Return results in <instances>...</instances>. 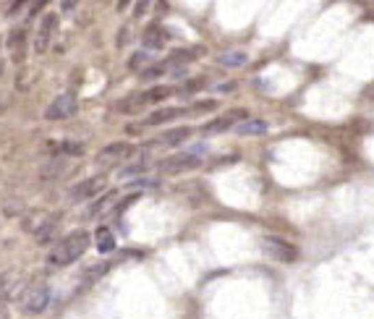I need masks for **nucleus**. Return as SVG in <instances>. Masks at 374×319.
Masks as SVG:
<instances>
[{"label":"nucleus","instance_id":"nucleus-1","mask_svg":"<svg viewBox=\"0 0 374 319\" xmlns=\"http://www.w3.org/2000/svg\"><path fill=\"white\" fill-rule=\"evenodd\" d=\"M90 238L92 235L87 231L68 233L58 246L50 251V264H55V267H66V264H74L76 259H81V257L87 254V248H90Z\"/></svg>","mask_w":374,"mask_h":319},{"label":"nucleus","instance_id":"nucleus-2","mask_svg":"<svg viewBox=\"0 0 374 319\" xmlns=\"http://www.w3.org/2000/svg\"><path fill=\"white\" fill-rule=\"evenodd\" d=\"M50 298H53V290L47 285H34L29 288L24 296H21V311L24 314H42L47 306H50Z\"/></svg>","mask_w":374,"mask_h":319},{"label":"nucleus","instance_id":"nucleus-3","mask_svg":"<svg viewBox=\"0 0 374 319\" xmlns=\"http://www.w3.org/2000/svg\"><path fill=\"white\" fill-rule=\"evenodd\" d=\"M79 110V100H76L74 92H63L55 100L47 105L45 118L47 120H66V118H74Z\"/></svg>","mask_w":374,"mask_h":319},{"label":"nucleus","instance_id":"nucleus-4","mask_svg":"<svg viewBox=\"0 0 374 319\" xmlns=\"http://www.w3.org/2000/svg\"><path fill=\"white\" fill-rule=\"evenodd\" d=\"M134 144H129V142H116V144H107L100 155H97V165L100 168H116L120 162H126V160L134 157Z\"/></svg>","mask_w":374,"mask_h":319},{"label":"nucleus","instance_id":"nucleus-5","mask_svg":"<svg viewBox=\"0 0 374 319\" xmlns=\"http://www.w3.org/2000/svg\"><path fill=\"white\" fill-rule=\"evenodd\" d=\"M107 186V175L100 173V175H92L87 181H81V183H76L74 189H71V202L79 204V202H90L94 199L97 194H103Z\"/></svg>","mask_w":374,"mask_h":319},{"label":"nucleus","instance_id":"nucleus-6","mask_svg":"<svg viewBox=\"0 0 374 319\" xmlns=\"http://www.w3.org/2000/svg\"><path fill=\"white\" fill-rule=\"evenodd\" d=\"M199 162H202V157H196L191 152H178V155L165 157L157 168H160L163 173H189V170L199 168Z\"/></svg>","mask_w":374,"mask_h":319},{"label":"nucleus","instance_id":"nucleus-7","mask_svg":"<svg viewBox=\"0 0 374 319\" xmlns=\"http://www.w3.org/2000/svg\"><path fill=\"white\" fill-rule=\"evenodd\" d=\"M55 29H58V16L55 14H45L42 21H40V29H37V37H34V53H45L53 37H55Z\"/></svg>","mask_w":374,"mask_h":319},{"label":"nucleus","instance_id":"nucleus-8","mask_svg":"<svg viewBox=\"0 0 374 319\" xmlns=\"http://www.w3.org/2000/svg\"><path fill=\"white\" fill-rule=\"evenodd\" d=\"M262 248H265V254L272 257V259L278 261H296L299 257V251L291 246V244H285L280 238H275V235H267L265 241H262Z\"/></svg>","mask_w":374,"mask_h":319},{"label":"nucleus","instance_id":"nucleus-9","mask_svg":"<svg viewBox=\"0 0 374 319\" xmlns=\"http://www.w3.org/2000/svg\"><path fill=\"white\" fill-rule=\"evenodd\" d=\"M24 285V277L18 270H5L0 275V301H8V298H16L18 290Z\"/></svg>","mask_w":374,"mask_h":319},{"label":"nucleus","instance_id":"nucleus-10","mask_svg":"<svg viewBox=\"0 0 374 319\" xmlns=\"http://www.w3.org/2000/svg\"><path fill=\"white\" fill-rule=\"evenodd\" d=\"M8 55L14 63H24L27 58V29H14L8 34Z\"/></svg>","mask_w":374,"mask_h":319},{"label":"nucleus","instance_id":"nucleus-11","mask_svg":"<svg viewBox=\"0 0 374 319\" xmlns=\"http://www.w3.org/2000/svg\"><path fill=\"white\" fill-rule=\"evenodd\" d=\"M189 136H191V129L181 126V129H173V131H165V133H160V136L152 142V146H176V144H181V142H186Z\"/></svg>","mask_w":374,"mask_h":319},{"label":"nucleus","instance_id":"nucleus-12","mask_svg":"<svg viewBox=\"0 0 374 319\" xmlns=\"http://www.w3.org/2000/svg\"><path fill=\"white\" fill-rule=\"evenodd\" d=\"M58 228H60V215H58V212L45 215L42 225L37 228V244H47V241H53V235L58 233Z\"/></svg>","mask_w":374,"mask_h":319},{"label":"nucleus","instance_id":"nucleus-13","mask_svg":"<svg viewBox=\"0 0 374 319\" xmlns=\"http://www.w3.org/2000/svg\"><path fill=\"white\" fill-rule=\"evenodd\" d=\"M183 113H186L183 107H163V110H155L144 123H147V126H163V123H170V120L181 118Z\"/></svg>","mask_w":374,"mask_h":319},{"label":"nucleus","instance_id":"nucleus-14","mask_svg":"<svg viewBox=\"0 0 374 319\" xmlns=\"http://www.w3.org/2000/svg\"><path fill=\"white\" fill-rule=\"evenodd\" d=\"M236 118H243V110H233L230 116L217 118V120H210V123L204 126V133H223V131L233 129V120H236Z\"/></svg>","mask_w":374,"mask_h":319},{"label":"nucleus","instance_id":"nucleus-15","mask_svg":"<svg viewBox=\"0 0 374 319\" xmlns=\"http://www.w3.org/2000/svg\"><path fill=\"white\" fill-rule=\"evenodd\" d=\"M116 199H118V191H107L100 202H94L90 209H87V218H100L103 212H107V209L113 207V202H116Z\"/></svg>","mask_w":374,"mask_h":319},{"label":"nucleus","instance_id":"nucleus-16","mask_svg":"<svg viewBox=\"0 0 374 319\" xmlns=\"http://www.w3.org/2000/svg\"><path fill=\"white\" fill-rule=\"evenodd\" d=\"M94 241H97V251L100 254H113L116 251V235L107 231V228H100L97 235H94Z\"/></svg>","mask_w":374,"mask_h":319},{"label":"nucleus","instance_id":"nucleus-17","mask_svg":"<svg viewBox=\"0 0 374 319\" xmlns=\"http://www.w3.org/2000/svg\"><path fill=\"white\" fill-rule=\"evenodd\" d=\"M267 131V123L265 120H246V123H239L236 126V133L239 136H262Z\"/></svg>","mask_w":374,"mask_h":319},{"label":"nucleus","instance_id":"nucleus-18","mask_svg":"<svg viewBox=\"0 0 374 319\" xmlns=\"http://www.w3.org/2000/svg\"><path fill=\"white\" fill-rule=\"evenodd\" d=\"M163 31H160V27H150V29L144 31V44L147 47H163Z\"/></svg>","mask_w":374,"mask_h":319},{"label":"nucleus","instance_id":"nucleus-19","mask_svg":"<svg viewBox=\"0 0 374 319\" xmlns=\"http://www.w3.org/2000/svg\"><path fill=\"white\" fill-rule=\"evenodd\" d=\"M220 63L223 66H243L246 63V53H223Z\"/></svg>","mask_w":374,"mask_h":319},{"label":"nucleus","instance_id":"nucleus-20","mask_svg":"<svg viewBox=\"0 0 374 319\" xmlns=\"http://www.w3.org/2000/svg\"><path fill=\"white\" fill-rule=\"evenodd\" d=\"M147 168V162H134V165H129V168H123V173H120V178H134V175H139L142 170Z\"/></svg>","mask_w":374,"mask_h":319},{"label":"nucleus","instance_id":"nucleus-21","mask_svg":"<svg viewBox=\"0 0 374 319\" xmlns=\"http://www.w3.org/2000/svg\"><path fill=\"white\" fill-rule=\"evenodd\" d=\"M202 87H204V79H191V81H189V84L183 87V92H181V94H186V97H189V94H194V92H199Z\"/></svg>","mask_w":374,"mask_h":319},{"label":"nucleus","instance_id":"nucleus-22","mask_svg":"<svg viewBox=\"0 0 374 319\" xmlns=\"http://www.w3.org/2000/svg\"><path fill=\"white\" fill-rule=\"evenodd\" d=\"M147 60H150V55H147V53H136L134 58H131V68H134V71H139V68H142V63H147Z\"/></svg>","mask_w":374,"mask_h":319},{"label":"nucleus","instance_id":"nucleus-23","mask_svg":"<svg viewBox=\"0 0 374 319\" xmlns=\"http://www.w3.org/2000/svg\"><path fill=\"white\" fill-rule=\"evenodd\" d=\"M207 110H215V100H204L194 105V113H207Z\"/></svg>","mask_w":374,"mask_h":319},{"label":"nucleus","instance_id":"nucleus-24","mask_svg":"<svg viewBox=\"0 0 374 319\" xmlns=\"http://www.w3.org/2000/svg\"><path fill=\"white\" fill-rule=\"evenodd\" d=\"M0 319H8V306H5V301H0Z\"/></svg>","mask_w":374,"mask_h":319},{"label":"nucleus","instance_id":"nucleus-25","mask_svg":"<svg viewBox=\"0 0 374 319\" xmlns=\"http://www.w3.org/2000/svg\"><path fill=\"white\" fill-rule=\"evenodd\" d=\"M74 5H76L74 0H68V3H63V11H74Z\"/></svg>","mask_w":374,"mask_h":319}]
</instances>
